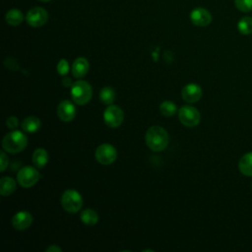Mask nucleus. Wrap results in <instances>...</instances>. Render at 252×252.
Instances as JSON below:
<instances>
[{
	"label": "nucleus",
	"instance_id": "f257e3e1",
	"mask_svg": "<svg viewBox=\"0 0 252 252\" xmlns=\"http://www.w3.org/2000/svg\"><path fill=\"white\" fill-rule=\"evenodd\" d=\"M147 146L154 152H161L168 145L167 131L161 126H151L145 136Z\"/></svg>",
	"mask_w": 252,
	"mask_h": 252
},
{
	"label": "nucleus",
	"instance_id": "f03ea898",
	"mask_svg": "<svg viewBox=\"0 0 252 252\" xmlns=\"http://www.w3.org/2000/svg\"><path fill=\"white\" fill-rule=\"evenodd\" d=\"M28 145L27 136L18 130H13L12 132L5 135L2 141V147L4 151L10 154H18L26 149Z\"/></svg>",
	"mask_w": 252,
	"mask_h": 252
},
{
	"label": "nucleus",
	"instance_id": "7ed1b4c3",
	"mask_svg": "<svg viewBox=\"0 0 252 252\" xmlns=\"http://www.w3.org/2000/svg\"><path fill=\"white\" fill-rule=\"evenodd\" d=\"M93 96L92 86L84 80H78L71 86V97L79 105L87 104Z\"/></svg>",
	"mask_w": 252,
	"mask_h": 252
},
{
	"label": "nucleus",
	"instance_id": "20e7f679",
	"mask_svg": "<svg viewBox=\"0 0 252 252\" xmlns=\"http://www.w3.org/2000/svg\"><path fill=\"white\" fill-rule=\"evenodd\" d=\"M62 208L71 214L79 212L83 206V198L81 194L74 189H67L61 196Z\"/></svg>",
	"mask_w": 252,
	"mask_h": 252
},
{
	"label": "nucleus",
	"instance_id": "39448f33",
	"mask_svg": "<svg viewBox=\"0 0 252 252\" xmlns=\"http://www.w3.org/2000/svg\"><path fill=\"white\" fill-rule=\"evenodd\" d=\"M178 118L181 124H183L185 127L192 128L199 124L201 115L197 108L191 105H183L178 110Z\"/></svg>",
	"mask_w": 252,
	"mask_h": 252
},
{
	"label": "nucleus",
	"instance_id": "423d86ee",
	"mask_svg": "<svg viewBox=\"0 0 252 252\" xmlns=\"http://www.w3.org/2000/svg\"><path fill=\"white\" fill-rule=\"evenodd\" d=\"M39 179V173L37 169L31 165H26L22 167L17 174L18 183L25 188L33 186Z\"/></svg>",
	"mask_w": 252,
	"mask_h": 252
},
{
	"label": "nucleus",
	"instance_id": "0eeeda50",
	"mask_svg": "<svg viewBox=\"0 0 252 252\" xmlns=\"http://www.w3.org/2000/svg\"><path fill=\"white\" fill-rule=\"evenodd\" d=\"M94 157L99 163L103 165H108L116 160L117 151L110 144H101L96 148L94 152Z\"/></svg>",
	"mask_w": 252,
	"mask_h": 252
},
{
	"label": "nucleus",
	"instance_id": "6e6552de",
	"mask_svg": "<svg viewBox=\"0 0 252 252\" xmlns=\"http://www.w3.org/2000/svg\"><path fill=\"white\" fill-rule=\"evenodd\" d=\"M48 20V13L42 7H33L26 14V22L32 28H39L46 24Z\"/></svg>",
	"mask_w": 252,
	"mask_h": 252
},
{
	"label": "nucleus",
	"instance_id": "1a4fd4ad",
	"mask_svg": "<svg viewBox=\"0 0 252 252\" xmlns=\"http://www.w3.org/2000/svg\"><path fill=\"white\" fill-rule=\"evenodd\" d=\"M124 119V112L123 110L113 104H109V106L103 112V120L104 123L111 128L119 127Z\"/></svg>",
	"mask_w": 252,
	"mask_h": 252
},
{
	"label": "nucleus",
	"instance_id": "9d476101",
	"mask_svg": "<svg viewBox=\"0 0 252 252\" xmlns=\"http://www.w3.org/2000/svg\"><path fill=\"white\" fill-rule=\"evenodd\" d=\"M190 21L197 27H207L212 22L211 13L205 8H195L190 13Z\"/></svg>",
	"mask_w": 252,
	"mask_h": 252
},
{
	"label": "nucleus",
	"instance_id": "9b49d317",
	"mask_svg": "<svg viewBox=\"0 0 252 252\" xmlns=\"http://www.w3.org/2000/svg\"><path fill=\"white\" fill-rule=\"evenodd\" d=\"M181 96L184 101L188 103H195L202 96V89L197 84H187L181 90Z\"/></svg>",
	"mask_w": 252,
	"mask_h": 252
},
{
	"label": "nucleus",
	"instance_id": "f8f14e48",
	"mask_svg": "<svg viewBox=\"0 0 252 252\" xmlns=\"http://www.w3.org/2000/svg\"><path fill=\"white\" fill-rule=\"evenodd\" d=\"M57 115L64 122L72 121L76 116V107L70 100H62L57 106Z\"/></svg>",
	"mask_w": 252,
	"mask_h": 252
},
{
	"label": "nucleus",
	"instance_id": "ddd939ff",
	"mask_svg": "<svg viewBox=\"0 0 252 252\" xmlns=\"http://www.w3.org/2000/svg\"><path fill=\"white\" fill-rule=\"evenodd\" d=\"M32 222V216L27 211H20L14 215L12 219V225L17 230L27 229Z\"/></svg>",
	"mask_w": 252,
	"mask_h": 252
},
{
	"label": "nucleus",
	"instance_id": "4468645a",
	"mask_svg": "<svg viewBox=\"0 0 252 252\" xmlns=\"http://www.w3.org/2000/svg\"><path fill=\"white\" fill-rule=\"evenodd\" d=\"M71 71L75 78H83L89 71V61L85 57H78L73 62Z\"/></svg>",
	"mask_w": 252,
	"mask_h": 252
},
{
	"label": "nucleus",
	"instance_id": "2eb2a0df",
	"mask_svg": "<svg viewBox=\"0 0 252 252\" xmlns=\"http://www.w3.org/2000/svg\"><path fill=\"white\" fill-rule=\"evenodd\" d=\"M239 171L245 176H252V152L245 154L238 162Z\"/></svg>",
	"mask_w": 252,
	"mask_h": 252
},
{
	"label": "nucleus",
	"instance_id": "dca6fc26",
	"mask_svg": "<svg viewBox=\"0 0 252 252\" xmlns=\"http://www.w3.org/2000/svg\"><path fill=\"white\" fill-rule=\"evenodd\" d=\"M21 127L27 133H34L40 128V120L36 116H28L22 121Z\"/></svg>",
	"mask_w": 252,
	"mask_h": 252
},
{
	"label": "nucleus",
	"instance_id": "f3484780",
	"mask_svg": "<svg viewBox=\"0 0 252 252\" xmlns=\"http://www.w3.org/2000/svg\"><path fill=\"white\" fill-rule=\"evenodd\" d=\"M5 21L8 25L17 27L24 21V14L19 9H11L6 13Z\"/></svg>",
	"mask_w": 252,
	"mask_h": 252
},
{
	"label": "nucleus",
	"instance_id": "a211bd4d",
	"mask_svg": "<svg viewBox=\"0 0 252 252\" xmlns=\"http://www.w3.org/2000/svg\"><path fill=\"white\" fill-rule=\"evenodd\" d=\"M48 161V154L45 149L37 148L32 154V162L37 168H42Z\"/></svg>",
	"mask_w": 252,
	"mask_h": 252
},
{
	"label": "nucleus",
	"instance_id": "6ab92c4d",
	"mask_svg": "<svg viewBox=\"0 0 252 252\" xmlns=\"http://www.w3.org/2000/svg\"><path fill=\"white\" fill-rule=\"evenodd\" d=\"M16 190V181L10 176L2 177L0 180V194L2 196L11 195Z\"/></svg>",
	"mask_w": 252,
	"mask_h": 252
},
{
	"label": "nucleus",
	"instance_id": "aec40b11",
	"mask_svg": "<svg viewBox=\"0 0 252 252\" xmlns=\"http://www.w3.org/2000/svg\"><path fill=\"white\" fill-rule=\"evenodd\" d=\"M81 220L87 225H94L98 221V215L93 209H86L80 214Z\"/></svg>",
	"mask_w": 252,
	"mask_h": 252
},
{
	"label": "nucleus",
	"instance_id": "412c9836",
	"mask_svg": "<svg viewBox=\"0 0 252 252\" xmlns=\"http://www.w3.org/2000/svg\"><path fill=\"white\" fill-rule=\"evenodd\" d=\"M116 97V93L111 87H104L99 92V99L103 104H111Z\"/></svg>",
	"mask_w": 252,
	"mask_h": 252
},
{
	"label": "nucleus",
	"instance_id": "4be33fe9",
	"mask_svg": "<svg viewBox=\"0 0 252 252\" xmlns=\"http://www.w3.org/2000/svg\"><path fill=\"white\" fill-rule=\"evenodd\" d=\"M237 30L241 34L249 35L252 33V18L243 17L237 23Z\"/></svg>",
	"mask_w": 252,
	"mask_h": 252
},
{
	"label": "nucleus",
	"instance_id": "5701e85b",
	"mask_svg": "<svg viewBox=\"0 0 252 252\" xmlns=\"http://www.w3.org/2000/svg\"><path fill=\"white\" fill-rule=\"evenodd\" d=\"M159 111L164 116H172L176 113L177 106L171 100H164L159 105Z\"/></svg>",
	"mask_w": 252,
	"mask_h": 252
},
{
	"label": "nucleus",
	"instance_id": "b1692460",
	"mask_svg": "<svg viewBox=\"0 0 252 252\" xmlns=\"http://www.w3.org/2000/svg\"><path fill=\"white\" fill-rule=\"evenodd\" d=\"M234 4L240 12L247 13L252 10V0H234Z\"/></svg>",
	"mask_w": 252,
	"mask_h": 252
},
{
	"label": "nucleus",
	"instance_id": "393cba45",
	"mask_svg": "<svg viewBox=\"0 0 252 252\" xmlns=\"http://www.w3.org/2000/svg\"><path fill=\"white\" fill-rule=\"evenodd\" d=\"M56 69H57V72H58L59 75L64 76V75H66L69 72L70 65H69V63H68V61L66 59H60V61L57 64Z\"/></svg>",
	"mask_w": 252,
	"mask_h": 252
},
{
	"label": "nucleus",
	"instance_id": "a878e982",
	"mask_svg": "<svg viewBox=\"0 0 252 252\" xmlns=\"http://www.w3.org/2000/svg\"><path fill=\"white\" fill-rule=\"evenodd\" d=\"M19 124V121H18V118L16 116H10L9 118H7L6 120V125L8 128L12 129V130H15L17 128Z\"/></svg>",
	"mask_w": 252,
	"mask_h": 252
},
{
	"label": "nucleus",
	"instance_id": "bb28decb",
	"mask_svg": "<svg viewBox=\"0 0 252 252\" xmlns=\"http://www.w3.org/2000/svg\"><path fill=\"white\" fill-rule=\"evenodd\" d=\"M1 158H0V159H1V165H0V170L1 171H4L6 168H7V166H8V162H9V160H8V157L6 156V154L4 153V151H2L1 152Z\"/></svg>",
	"mask_w": 252,
	"mask_h": 252
},
{
	"label": "nucleus",
	"instance_id": "cd10ccee",
	"mask_svg": "<svg viewBox=\"0 0 252 252\" xmlns=\"http://www.w3.org/2000/svg\"><path fill=\"white\" fill-rule=\"evenodd\" d=\"M62 249L59 247V246H57V245H50L49 247H47L46 249H45V251H48V252H51V251H58V252H60Z\"/></svg>",
	"mask_w": 252,
	"mask_h": 252
},
{
	"label": "nucleus",
	"instance_id": "c85d7f7f",
	"mask_svg": "<svg viewBox=\"0 0 252 252\" xmlns=\"http://www.w3.org/2000/svg\"><path fill=\"white\" fill-rule=\"evenodd\" d=\"M62 84H63L65 87H70V86H72V85H73V84L71 83V81H70V79H69V78H65V79H63Z\"/></svg>",
	"mask_w": 252,
	"mask_h": 252
},
{
	"label": "nucleus",
	"instance_id": "c756f323",
	"mask_svg": "<svg viewBox=\"0 0 252 252\" xmlns=\"http://www.w3.org/2000/svg\"><path fill=\"white\" fill-rule=\"evenodd\" d=\"M39 1H41V2H48V1H51V0H39Z\"/></svg>",
	"mask_w": 252,
	"mask_h": 252
}]
</instances>
